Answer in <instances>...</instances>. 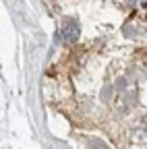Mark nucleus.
<instances>
[{"label":"nucleus","mask_w":147,"mask_h":149,"mask_svg":"<svg viewBox=\"0 0 147 149\" xmlns=\"http://www.w3.org/2000/svg\"><path fill=\"white\" fill-rule=\"evenodd\" d=\"M62 35H64V40L66 42H72V40H77V35H79V29H77V25L75 23H66V27L62 29Z\"/></svg>","instance_id":"1"}]
</instances>
